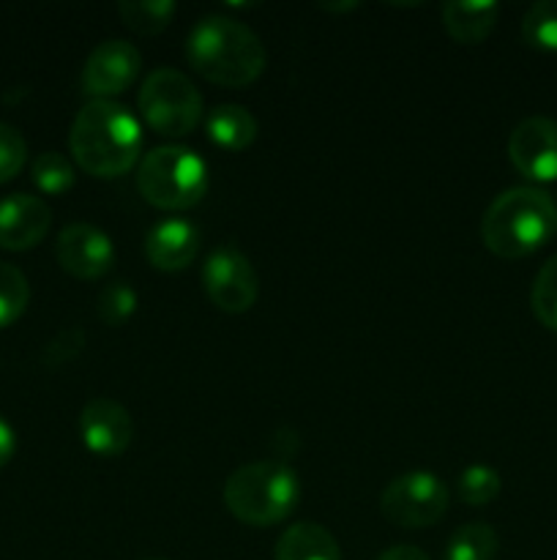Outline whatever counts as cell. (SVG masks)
Masks as SVG:
<instances>
[{"instance_id":"6da1fadb","label":"cell","mask_w":557,"mask_h":560,"mask_svg":"<svg viewBox=\"0 0 557 560\" xmlns=\"http://www.w3.org/2000/svg\"><path fill=\"white\" fill-rule=\"evenodd\" d=\"M186 58L197 74L224 88L251 85L265 71L262 38L229 14H205L186 36Z\"/></svg>"},{"instance_id":"7a4b0ae2","label":"cell","mask_w":557,"mask_h":560,"mask_svg":"<svg viewBox=\"0 0 557 560\" xmlns=\"http://www.w3.org/2000/svg\"><path fill=\"white\" fill-rule=\"evenodd\" d=\"M69 148L87 175L115 178L140 162L142 126L120 102H87L71 124Z\"/></svg>"},{"instance_id":"3957f363","label":"cell","mask_w":557,"mask_h":560,"mask_svg":"<svg viewBox=\"0 0 557 560\" xmlns=\"http://www.w3.org/2000/svg\"><path fill=\"white\" fill-rule=\"evenodd\" d=\"M557 233V206L538 186L500 191L481 219V238L502 260L533 255Z\"/></svg>"},{"instance_id":"277c9868","label":"cell","mask_w":557,"mask_h":560,"mask_svg":"<svg viewBox=\"0 0 557 560\" xmlns=\"http://www.w3.org/2000/svg\"><path fill=\"white\" fill-rule=\"evenodd\" d=\"M300 501V479L278 459H257L233 470L224 485L229 514L251 528H268L295 512Z\"/></svg>"},{"instance_id":"5b68a950","label":"cell","mask_w":557,"mask_h":560,"mask_svg":"<svg viewBox=\"0 0 557 560\" xmlns=\"http://www.w3.org/2000/svg\"><path fill=\"white\" fill-rule=\"evenodd\" d=\"M137 189L162 211H186L208 191V164L186 145L151 148L137 164Z\"/></svg>"},{"instance_id":"8992f818","label":"cell","mask_w":557,"mask_h":560,"mask_svg":"<svg viewBox=\"0 0 557 560\" xmlns=\"http://www.w3.org/2000/svg\"><path fill=\"white\" fill-rule=\"evenodd\" d=\"M137 104H140L145 124L156 135L175 137V140L191 135L202 120V113H205L202 93L197 91L191 77H186L178 69H167V66L147 74Z\"/></svg>"},{"instance_id":"52a82bcc","label":"cell","mask_w":557,"mask_h":560,"mask_svg":"<svg viewBox=\"0 0 557 560\" xmlns=\"http://www.w3.org/2000/svg\"><path fill=\"white\" fill-rule=\"evenodd\" d=\"M448 498L451 495L440 476L429 470H410L388 481L380 495V509L399 528L420 530L440 523Z\"/></svg>"},{"instance_id":"ba28073f","label":"cell","mask_w":557,"mask_h":560,"mask_svg":"<svg viewBox=\"0 0 557 560\" xmlns=\"http://www.w3.org/2000/svg\"><path fill=\"white\" fill-rule=\"evenodd\" d=\"M202 284L213 304L229 315H240L254 306L260 295V277L249 257L233 244H224L205 257Z\"/></svg>"},{"instance_id":"9c48e42d","label":"cell","mask_w":557,"mask_h":560,"mask_svg":"<svg viewBox=\"0 0 557 560\" xmlns=\"http://www.w3.org/2000/svg\"><path fill=\"white\" fill-rule=\"evenodd\" d=\"M142 55L126 38H107L96 44L82 66V93L91 102H112L140 77Z\"/></svg>"},{"instance_id":"30bf717a","label":"cell","mask_w":557,"mask_h":560,"mask_svg":"<svg viewBox=\"0 0 557 560\" xmlns=\"http://www.w3.org/2000/svg\"><path fill=\"white\" fill-rule=\"evenodd\" d=\"M508 156L524 178L538 184L557 180V120L546 115L519 120L508 137Z\"/></svg>"},{"instance_id":"8fae6325","label":"cell","mask_w":557,"mask_h":560,"mask_svg":"<svg viewBox=\"0 0 557 560\" xmlns=\"http://www.w3.org/2000/svg\"><path fill=\"white\" fill-rule=\"evenodd\" d=\"M60 268L76 279H102L115 262V244L91 222H71L55 241Z\"/></svg>"},{"instance_id":"7c38bea8","label":"cell","mask_w":557,"mask_h":560,"mask_svg":"<svg viewBox=\"0 0 557 560\" xmlns=\"http://www.w3.org/2000/svg\"><path fill=\"white\" fill-rule=\"evenodd\" d=\"M80 441L96 457H118L134 438V421L126 405L109 397H96L80 410Z\"/></svg>"},{"instance_id":"4fadbf2b","label":"cell","mask_w":557,"mask_h":560,"mask_svg":"<svg viewBox=\"0 0 557 560\" xmlns=\"http://www.w3.org/2000/svg\"><path fill=\"white\" fill-rule=\"evenodd\" d=\"M52 224V208L36 195L16 191L0 200V249L25 252L42 244Z\"/></svg>"},{"instance_id":"5bb4252c","label":"cell","mask_w":557,"mask_h":560,"mask_svg":"<svg viewBox=\"0 0 557 560\" xmlns=\"http://www.w3.org/2000/svg\"><path fill=\"white\" fill-rule=\"evenodd\" d=\"M200 252V230L183 217L158 219L145 233V255L158 271H183Z\"/></svg>"},{"instance_id":"9a60e30c","label":"cell","mask_w":557,"mask_h":560,"mask_svg":"<svg viewBox=\"0 0 557 560\" xmlns=\"http://www.w3.org/2000/svg\"><path fill=\"white\" fill-rule=\"evenodd\" d=\"M500 5L495 0H448L442 3V25L459 44H478L495 27Z\"/></svg>"},{"instance_id":"2e32d148","label":"cell","mask_w":557,"mask_h":560,"mask_svg":"<svg viewBox=\"0 0 557 560\" xmlns=\"http://www.w3.org/2000/svg\"><path fill=\"white\" fill-rule=\"evenodd\" d=\"M276 560H342V550L331 530L304 520L278 536Z\"/></svg>"},{"instance_id":"e0dca14e","label":"cell","mask_w":557,"mask_h":560,"mask_svg":"<svg viewBox=\"0 0 557 560\" xmlns=\"http://www.w3.org/2000/svg\"><path fill=\"white\" fill-rule=\"evenodd\" d=\"M257 129H260V124L244 104H218L205 118L208 140L216 142L224 151L249 148L257 140Z\"/></svg>"},{"instance_id":"ac0fdd59","label":"cell","mask_w":557,"mask_h":560,"mask_svg":"<svg viewBox=\"0 0 557 560\" xmlns=\"http://www.w3.org/2000/svg\"><path fill=\"white\" fill-rule=\"evenodd\" d=\"M497 547V530L486 523H467L448 539L446 560H495Z\"/></svg>"},{"instance_id":"d6986e66","label":"cell","mask_w":557,"mask_h":560,"mask_svg":"<svg viewBox=\"0 0 557 560\" xmlns=\"http://www.w3.org/2000/svg\"><path fill=\"white\" fill-rule=\"evenodd\" d=\"M118 14L140 36H156L175 16V3L173 0H123L118 3Z\"/></svg>"},{"instance_id":"ffe728a7","label":"cell","mask_w":557,"mask_h":560,"mask_svg":"<svg viewBox=\"0 0 557 560\" xmlns=\"http://www.w3.org/2000/svg\"><path fill=\"white\" fill-rule=\"evenodd\" d=\"M522 36L530 47L557 52V0H535L524 11Z\"/></svg>"},{"instance_id":"44dd1931","label":"cell","mask_w":557,"mask_h":560,"mask_svg":"<svg viewBox=\"0 0 557 560\" xmlns=\"http://www.w3.org/2000/svg\"><path fill=\"white\" fill-rule=\"evenodd\" d=\"M31 178L33 184L38 186L42 191L47 195H63L74 186L76 173H74V164L58 151H44L33 159L31 164Z\"/></svg>"},{"instance_id":"7402d4cb","label":"cell","mask_w":557,"mask_h":560,"mask_svg":"<svg viewBox=\"0 0 557 560\" xmlns=\"http://www.w3.org/2000/svg\"><path fill=\"white\" fill-rule=\"evenodd\" d=\"M27 301H31V284L25 273L11 262H0V328L20 320L22 312L27 310Z\"/></svg>"},{"instance_id":"603a6c76","label":"cell","mask_w":557,"mask_h":560,"mask_svg":"<svg viewBox=\"0 0 557 560\" xmlns=\"http://www.w3.org/2000/svg\"><path fill=\"white\" fill-rule=\"evenodd\" d=\"M530 306H533V315L538 317L541 326L557 331V255H552L535 273Z\"/></svg>"},{"instance_id":"cb8c5ba5","label":"cell","mask_w":557,"mask_h":560,"mask_svg":"<svg viewBox=\"0 0 557 560\" xmlns=\"http://www.w3.org/2000/svg\"><path fill=\"white\" fill-rule=\"evenodd\" d=\"M502 490V479L495 468L489 465H467L459 474L457 492L467 506H486L495 501Z\"/></svg>"},{"instance_id":"d4e9b609","label":"cell","mask_w":557,"mask_h":560,"mask_svg":"<svg viewBox=\"0 0 557 560\" xmlns=\"http://www.w3.org/2000/svg\"><path fill=\"white\" fill-rule=\"evenodd\" d=\"M137 306H140V299L129 282H112L98 293V317L107 326H123L134 317Z\"/></svg>"},{"instance_id":"484cf974","label":"cell","mask_w":557,"mask_h":560,"mask_svg":"<svg viewBox=\"0 0 557 560\" xmlns=\"http://www.w3.org/2000/svg\"><path fill=\"white\" fill-rule=\"evenodd\" d=\"M27 159V142L16 126L0 120V184L14 178Z\"/></svg>"},{"instance_id":"4316f807","label":"cell","mask_w":557,"mask_h":560,"mask_svg":"<svg viewBox=\"0 0 557 560\" xmlns=\"http://www.w3.org/2000/svg\"><path fill=\"white\" fill-rule=\"evenodd\" d=\"M85 350V331L76 326L63 328V331L55 334L52 339L47 342L44 348V364L47 366H60V364H69L71 359Z\"/></svg>"},{"instance_id":"83f0119b","label":"cell","mask_w":557,"mask_h":560,"mask_svg":"<svg viewBox=\"0 0 557 560\" xmlns=\"http://www.w3.org/2000/svg\"><path fill=\"white\" fill-rule=\"evenodd\" d=\"M14 452H16V432L14 427L0 416V468L11 463Z\"/></svg>"},{"instance_id":"f1b7e54d","label":"cell","mask_w":557,"mask_h":560,"mask_svg":"<svg viewBox=\"0 0 557 560\" xmlns=\"http://www.w3.org/2000/svg\"><path fill=\"white\" fill-rule=\"evenodd\" d=\"M377 560H431V558L413 545H396V547H388V550Z\"/></svg>"},{"instance_id":"f546056e","label":"cell","mask_w":557,"mask_h":560,"mask_svg":"<svg viewBox=\"0 0 557 560\" xmlns=\"http://www.w3.org/2000/svg\"><path fill=\"white\" fill-rule=\"evenodd\" d=\"M322 9H328V11H347V9H355V3H336V5H333V3H322Z\"/></svg>"},{"instance_id":"4dcf8cb0","label":"cell","mask_w":557,"mask_h":560,"mask_svg":"<svg viewBox=\"0 0 557 560\" xmlns=\"http://www.w3.org/2000/svg\"><path fill=\"white\" fill-rule=\"evenodd\" d=\"M151 560H164V558H151Z\"/></svg>"}]
</instances>
